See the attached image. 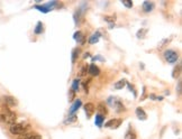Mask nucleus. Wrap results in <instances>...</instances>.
Returning a JSON list of instances; mask_svg holds the SVG:
<instances>
[{
	"mask_svg": "<svg viewBox=\"0 0 182 139\" xmlns=\"http://www.w3.org/2000/svg\"><path fill=\"white\" fill-rule=\"evenodd\" d=\"M180 73H181V65L179 64L178 66H175L174 70H173V73H172V76L174 77H178L179 75H180Z\"/></svg>",
	"mask_w": 182,
	"mask_h": 139,
	"instance_id": "obj_23",
	"label": "nucleus"
},
{
	"mask_svg": "<svg viewBox=\"0 0 182 139\" xmlns=\"http://www.w3.org/2000/svg\"><path fill=\"white\" fill-rule=\"evenodd\" d=\"M73 38H74L75 42H78L79 44H81V45H83L84 42H86V36L83 35L82 32H75L74 35H73Z\"/></svg>",
	"mask_w": 182,
	"mask_h": 139,
	"instance_id": "obj_8",
	"label": "nucleus"
},
{
	"mask_svg": "<svg viewBox=\"0 0 182 139\" xmlns=\"http://www.w3.org/2000/svg\"><path fill=\"white\" fill-rule=\"evenodd\" d=\"M42 32H43V24H42V22H38L37 25H36V28L34 30V33L36 34V35H39V34H42Z\"/></svg>",
	"mask_w": 182,
	"mask_h": 139,
	"instance_id": "obj_22",
	"label": "nucleus"
},
{
	"mask_svg": "<svg viewBox=\"0 0 182 139\" xmlns=\"http://www.w3.org/2000/svg\"><path fill=\"white\" fill-rule=\"evenodd\" d=\"M126 85H127V86H128V89H129L130 91L133 92V94H134V97H135V98H136V97H137V93H136V91H135L134 86H133V85L130 84V83H128V82H127V83H126Z\"/></svg>",
	"mask_w": 182,
	"mask_h": 139,
	"instance_id": "obj_30",
	"label": "nucleus"
},
{
	"mask_svg": "<svg viewBox=\"0 0 182 139\" xmlns=\"http://www.w3.org/2000/svg\"><path fill=\"white\" fill-rule=\"evenodd\" d=\"M142 8H143V11H145V12H151L153 10V8H154V2L153 1H144Z\"/></svg>",
	"mask_w": 182,
	"mask_h": 139,
	"instance_id": "obj_11",
	"label": "nucleus"
},
{
	"mask_svg": "<svg viewBox=\"0 0 182 139\" xmlns=\"http://www.w3.org/2000/svg\"><path fill=\"white\" fill-rule=\"evenodd\" d=\"M87 72H88V67H87L86 65L82 66V67H81V72L79 73V76H83V75H86Z\"/></svg>",
	"mask_w": 182,
	"mask_h": 139,
	"instance_id": "obj_29",
	"label": "nucleus"
},
{
	"mask_svg": "<svg viewBox=\"0 0 182 139\" xmlns=\"http://www.w3.org/2000/svg\"><path fill=\"white\" fill-rule=\"evenodd\" d=\"M125 139H136V134H135L134 130L128 129L127 132L125 134Z\"/></svg>",
	"mask_w": 182,
	"mask_h": 139,
	"instance_id": "obj_17",
	"label": "nucleus"
},
{
	"mask_svg": "<svg viewBox=\"0 0 182 139\" xmlns=\"http://www.w3.org/2000/svg\"><path fill=\"white\" fill-rule=\"evenodd\" d=\"M147 33V29H145V28H142V29H139L137 32V34H136V36H137V38H143V37L145 36V34Z\"/></svg>",
	"mask_w": 182,
	"mask_h": 139,
	"instance_id": "obj_26",
	"label": "nucleus"
},
{
	"mask_svg": "<svg viewBox=\"0 0 182 139\" xmlns=\"http://www.w3.org/2000/svg\"><path fill=\"white\" fill-rule=\"evenodd\" d=\"M34 8H35V9H37V10H39V11H42L43 14H47L48 11L51 10L50 8H47L46 6H43V5H36Z\"/></svg>",
	"mask_w": 182,
	"mask_h": 139,
	"instance_id": "obj_19",
	"label": "nucleus"
},
{
	"mask_svg": "<svg viewBox=\"0 0 182 139\" xmlns=\"http://www.w3.org/2000/svg\"><path fill=\"white\" fill-rule=\"evenodd\" d=\"M5 102H6L7 107H15L18 103L14 97H5Z\"/></svg>",
	"mask_w": 182,
	"mask_h": 139,
	"instance_id": "obj_14",
	"label": "nucleus"
},
{
	"mask_svg": "<svg viewBox=\"0 0 182 139\" xmlns=\"http://www.w3.org/2000/svg\"><path fill=\"white\" fill-rule=\"evenodd\" d=\"M104 121H105V117H102L100 114H97L96 119H94V124H96L97 127L100 128L101 126H102V124H104Z\"/></svg>",
	"mask_w": 182,
	"mask_h": 139,
	"instance_id": "obj_16",
	"label": "nucleus"
},
{
	"mask_svg": "<svg viewBox=\"0 0 182 139\" xmlns=\"http://www.w3.org/2000/svg\"><path fill=\"white\" fill-rule=\"evenodd\" d=\"M79 49L78 48H74L73 49V52H72V63L74 64L75 63V61H77V59H78V56H79Z\"/></svg>",
	"mask_w": 182,
	"mask_h": 139,
	"instance_id": "obj_24",
	"label": "nucleus"
},
{
	"mask_svg": "<svg viewBox=\"0 0 182 139\" xmlns=\"http://www.w3.org/2000/svg\"><path fill=\"white\" fill-rule=\"evenodd\" d=\"M83 57H84V59H87V57H90V54H89V53H86V54H84V56H83Z\"/></svg>",
	"mask_w": 182,
	"mask_h": 139,
	"instance_id": "obj_34",
	"label": "nucleus"
},
{
	"mask_svg": "<svg viewBox=\"0 0 182 139\" xmlns=\"http://www.w3.org/2000/svg\"><path fill=\"white\" fill-rule=\"evenodd\" d=\"M135 114H136V116H137V118L139 120H146L147 119V114H146V112L142 108H137V109L135 110Z\"/></svg>",
	"mask_w": 182,
	"mask_h": 139,
	"instance_id": "obj_12",
	"label": "nucleus"
},
{
	"mask_svg": "<svg viewBox=\"0 0 182 139\" xmlns=\"http://www.w3.org/2000/svg\"><path fill=\"white\" fill-rule=\"evenodd\" d=\"M82 106V102H81V100H75L74 101V103H73V104H72V106H71V108H70V112H69V114H73L75 112V111H78L79 109H80V107ZM70 114H69V116H70Z\"/></svg>",
	"mask_w": 182,
	"mask_h": 139,
	"instance_id": "obj_9",
	"label": "nucleus"
},
{
	"mask_svg": "<svg viewBox=\"0 0 182 139\" xmlns=\"http://www.w3.org/2000/svg\"><path fill=\"white\" fill-rule=\"evenodd\" d=\"M97 110H98V114H100L102 117H106V114H108V110L105 106V103H99V106L97 107Z\"/></svg>",
	"mask_w": 182,
	"mask_h": 139,
	"instance_id": "obj_13",
	"label": "nucleus"
},
{
	"mask_svg": "<svg viewBox=\"0 0 182 139\" xmlns=\"http://www.w3.org/2000/svg\"><path fill=\"white\" fill-rule=\"evenodd\" d=\"M122 124H123V120H122V119H112V120L107 121V122L105 124V127H106V128H110V129H117Z\"/></svg>",
	"mask_w": 182,
	"mask_h": 139,
	"instance_id": "obj_5",
	"label": "nucleus"
},
{
	"mask_svg": "<svg viewBox=\"0 0 182 139\" xmlns=\"http://www.w3.org/2000/svg\"><path fill=\"white\" fill-rule=\"evenodd\" d=\"M177 90H178L179 95L181 94V81H179V82H178V89H177Z\"/></svg>",
	"mask_w": 182,
	"mask_h": 139,
	"instance_id": "obj_32",
	"label": "nucleus"
},
{
	"mask_svg": "<svg viewBox=\"0 0 182 139\" xmlns=\"http://www.w3.org/2000/svg\"><path fill=\"white\" fill-rule=\"evenodd\" d=\"M108 103H109L117 112H122V111L125 110V107H124V104L122 103V101L119 99H117V98H115V97H110V98L108 99Z\"/></svg>",
	"mask_w": 182,
	"mask_h": 139,
	"instance_id": "obj_3",
	"label": "nucleus"
},
{
	"mask_svg": "<svg viewBox=\"0 0 182 139\" xmlns=\"http://www.w3.org/2000/svg\"><path fill=\"white\" fill-rule=\"evenodd\" d=\"M94 111H96V106H94L93 103L89 102V103H87L86 106H84V112H86L87 118H88V119H89V118H91V116L94 114Z\"/></svg>",
	"mask_w": 182,
	"mask_h": 139,
	"instance_id": "obj_6",
	"label": "nucleus"
},
{
	"mask_svg": "<svg viewBox=\"0 0 182 139\" xmlns=\"http://www.w3.org/2000/svg\"><path fill=\"white\" fill-rule=\"evenodd\" d=\"M105 20L107 22H110V25L116 22V16H105Z\"/></svg>",
	"mask_w": 182,
	"mask_h": 139,
	"instance_id": "obj_25",
	"label": "nucleus"
},
{
	"mask_svg": "<svg viewBox=\"0 0 182 139\" xmlns=\"http://www.w3.org/2000/svg\"><path fill=\"white\" fill-rule=\"evenodd\" d=\"M29 129L28 124H14L10 126V132L12 135H22Z\"/></svg>",
	"mask_w": 182,
	"mask_h": 139,
	"instance_id": "obj_2",
	"label": "nucleus"
},
{
	"mask_svg": "<svg viewBox=\"0 0 182 139\" xmlns=\"http://www.w3.org/2000/svg\"><path fill=\"white\" fill-rule=\"evenodd\" d=\"M16 119H17L16 114L12 112L7 106L0 108V121L1 122H5V124L11 126V124H16Z\"/></svg>",
	"mask_w": 182,
	"mask_h": 139,
	"instance_id": "obj_1",
	"label": "nucleus"
},
{
	"mask_svg": "<svg viewBox=\"0 0 182 139\" xmlns=\"http://www.w3.org/2000/svg\"><path fill=\"white\" fill-rule=\"evenodd\" d=\"M69 97H70V98H69V100H70V101H72V100L74 99V97H75V92H74V91H72V90H70Z\"/></svg>",
	"mask_w": 182,
	"mask_h": 139,
	"instance_id": "obj_31",
	"label": "nucleus"
},
{
	"mask_svg": "<svg viewBox=\"0 0 182 139\" xmlns=\"http://www.w3.org/2000/svg\"><path fill=\"white\" fill-rule=\"evenodd\" d=\"M122 4H123L126 8L133 7V2H132V1H128V0H123V1H122Z\"/></svg>",
	"mask_w": 182,
	"mask_h": 139,
	"instance_id": "obj_28",
	"label": "nucleus"
},
{
	"mask_svg": "<svg viewBox=\"0 0 182 139\" xmlns=\"http://www.w3.org/2000/svg\"><path fill=\"white\" fill-rule=\"evenodd\" d=\"M97 59H100V61H104V59H102L101 56H96V57H93L92 61H97Z\"/></svg>",
	"mask_w": 182,
	"mask_h": 139,
	"instance_id": "obj_33",
	"label": "nucleus"
},
{
	"mask_svg": "<svg viewBox=\"0 0 182 139\" xmlns=\"http://www.w3.org/2000/svg\"><path fill=\"white\" fill-rule=\"evenodd\" d=\"M171 40H172L171 37H170V38H164V39L162 40V42H161L160 44H159L157 48H159V49H162V48H164L167 44H169V43H170V42H171Z\"/></svg>",
	"mask_w": 182,
	"mask_h": 139,
	"instance_id": "obj_20",
	"label": "nucleus"
},
{
	"mask_svg": "<svg viewBox=\"0 0 182 139\" xmlns=\"http://www.w3.org/2000/svg\"><path fill=\"white\" fill-rule=\"evenodd\" d=\"M100 36H101V34L99 33V32H96V33L93 34L92 36H91V37L89 38V43H90L91 45L97 44V43L99 42V39H100Z\"/></svg>",
	"mask_w": 182,
	"mask_h": 139,
	"instance_id": "obj_15",
	"label": "nucleus"
},
{
	"mask_svg": "<svg viewBox=\"0 0 182 139\" xmlns=\"http://www.w3.org/2000/svg\"><path fill=\"white\" fill-rule=\"evenodd\" d=\"M164 59H165V61L167 62H169L170 64H173V63H175L177 61H178L179 59V55L178 53L175 51H172V49H167V51L164 52Z\"/></svg>",
	"mask_w": 182,
	"mask_h": 139,
	"instance_id": "obj_4",
	"label": "nucleus"
},
{
	"mask_svg": "<svg viewBox=\"0 0 182 139\" xmlns=\"http://www.w3.org/2000/svg\"><path fill=\"white\" fill-rule=\"evenodd\" d=\"M126 80L125 79H123V80H119L118 82H116L115 83V89L116 90H120V89H123L125 85H126Z\"/></svg>",
	"mask_w": 182,
	"mask_h": 139,
	"instance_id": "obj_18",
	"label": "nucleus"
},
{
	"mask_svg": "<svg viewBox=\"0 0 182 139\" xmlns=\"http://www.w3.org/2000/svg\"><path fill=\"white\" fill-rule=\"evenodd\" d=\"M18 139H42V137L36 132H25L19 136Z\"/></svg>",
	"mask_w": 182,
	"mask_h": 139,
	"instance_id": "obj_7",
	"label": "nucleus"
},
{
	"mask_svg": "<svg viewBox=\"0 0 182 139\" xmlns=\"http://www.w3.org/2000/svg\"><path fill=\"white\" fill-rule=\"evenodd\" d=\"M77 120H78V118H77L75 114H70V116H69V119L65 121V124H72V122H75Z\"/></svg>",
	"mask_w": 182,
	"mask_h": 139,
	"instance_id": "obj_27",
	"label": "nucleus"
},
{
	"mask_svg": "<svg viewBox=\"0 0 182 139\" xmlns=\"http://www.w3.org/2000/svg\"><path fill=\"white\" fill-rule=\"evenodd\" d=\"M79 88H80V80L79 79H75L74 81H73V83H72V91H74V92H77V91H79Z\"/></svg>",
	"mask_w": 182,
	"mask_h": 139,
	"instance_id": "obj_21",
	"label": "nucleus"
},
{
	"mask_svg": "<svg viewBox=\"0 0 182 139\" xmlns=\"http://www.w3.org/2000/svg\"><path fill=\"white\" fill-rule=\"evenodd\" d=\"M88 73L93 75V76L99 75V73H100V69H99L96 64H91V65L89 66V69H88Z\"/></svg>",
	"mask_w": 182,
	"mask_h": 139,
	"instance_id": "obj_10",
	"label": "nucleus"
}]
</instances>
